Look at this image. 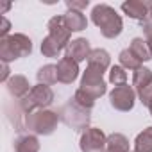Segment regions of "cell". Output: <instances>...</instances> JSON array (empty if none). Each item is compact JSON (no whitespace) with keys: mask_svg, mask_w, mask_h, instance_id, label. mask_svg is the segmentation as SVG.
Instances as JSON below:
<instances>
[{"mask_svg":"<svg viewBox=\"0 0 152 152\" xmlns=\"http://www.w3.org/2000/svg\"><path fill=\"white\" fill-rule=\"evenodd\" d=\"M91 22L100 29V34L107 39H115L124 31V20L107 4H97L91 9Z\"/></svg>","mask_w":152,"mask_h":152,"instance_id":"1","label":"cell"},{"mask_svg":"<svg viewBox=\"0 0 152 152\" xmlns=\"http://www.w3.org/2000/svg\"><path fill=\"white\" fill-rule=\"evenodd\" d=\"M59 113L52 109H36L23 116V129L38 136H50L59 124Z\"/></svg>","mask_w":152,"mask_h":152,"instance_id":"2","label":"cell"},{"mask_svg":"<svg viewBox=\"0 0 152 152\" xmlns=\"http://www.w3.org/2000/svg\"><path fill=\"white\" fill-rule=\"evenodd\" d=\"M31 54H32V41L29 36L22 32H15L0 39V59H2V63H11L27 57Z\"/></svg>","mask_w":152,"mask_h":152,"instance_id":"3","label":"cell"},{"mask_svg":"<svg viewBox=\"0 0 152 152\" xmlns=\"http://www.w3.org/2000/svg\"><path fill=\"white\" fill-rule=\"evenodd\" d=\"M54 102V91L50 86L45 84H36L29 91V95L22 100H18V109L22 116L36 111V109H48V106Z\"/></svg>","mask_w":152,"mask_h":152,"instance_id":"4","label":"cell"},{"mask_svg":"<svg viewBox=\"0 0 152 152\" xmlns=\"http://www.w3.org/2000/svg\"><path fill=\"white\" fill-rule=\"evenodd\" d=\"M59 118H61V122L64 125L72 127L73 131H77V132H84L86 129H90V111L79 107L72 99L64 106H61Z\"/></svg>","mask_w":152,"mask_h":152,"instance_id":"5","label":"cell"},{"mask_svg":"<svg viewBox=\"0 0 152 152\" xmlns=\"http://www.w3.org/2000/svg\"><path fill=\"white\" fill-rule=\"evenodd\" d=\"M79 88L83 91H86L88 95H91L95 100L100 99L102 95L107 93V84L104 81V72H100L99 68H93V66H86V70L81 75Z\"/></svg>","mask_w":152,"mask_h":152,"instance_id":"6","label":"cell"},{"mask_svg":"<svg viewBox=\"0 0 152 152\" xmlns=\"http://www.w3.org/2000/svg\"><path fill=\"white\" fill-rule=\"evenodd\" d=\"M136 90L129 84H122V86H115L109 91V104L111 107H115L116 111H131L134 107L136 102Z\"/></svg>","mask_w":152,"mask_h":152,"instance_id":"7","label":"cell"},{"mask_svg":"<svg viewBox=\"0 0 152 152\" xmlns=\"http://www.w3.org/2000/svg\"><path fill=\"white\" fill-rule=\"evenodd\" d=\"M106 141L107 136L99 127H90L81 134L79 148L81 152H106Z\"/></svg>","mask_w":152,"mask_h":152,"instance_id":"8","label":"cell"},{"mask_svg":"<svg viewBox=\"0 0 152 152\" xmlns=\"http://www.w3.org/2000/svg\"><path fill=\"white\" fill-rule=\"evenodd\" d=\"M57 83H61V84H72V83H75L77 81V77H79V63H75L73 59H70V57H61L59 61H57Z\"/></svg>","mask_w":152,"mask_h":152,"instance_id":"9","label":"cell"},{"mask_svg":"<svg viewBox=\"0 0 152 152\" xmlns=\"http://www.w3.org/2000/svg\"><path fill=\"white\" fill-rule=\"evenodd\" d=\"M91 50L93 48L90 47V41L86 38H75L68 43L64 54H66V57L73 59L75 63H83V61H88Z\"/></svg>","mask_w":152,"mask_h":152,"instance_id":"10","label":"cell"},{"mask_svg":"<svg viewBox=\"0 0 152 152\" xmlns=\"http://www.w3.org/2000/svg\"><path fill=\"white\" fill-rule=\"evenodd\" d=\"M150 9H152L150 0H127V2L122 4L124 15H127L132 20H140V22H143L148 16Z\"/></svg>","mask_w":152,"mask_h":152,"instance_id":"11","label":"cell"},{"mask_svg":"<svg viewBox=\"0 0 152 152\" xmlns=\"http://www.w3.org/2000/svg\"><path fill=\"white\" fill-rule=\"evenodd\" d=\"M6 86H7V93L13 99H18V100L25 99L29 95V91L32 90L31 84H29V79L25 77V75H20V73L11 75V79L6 83Z\"/></svg>","mask_w":152,"mask_h":152,"instance_id":"12","label":"cell"},{"mask_svg":"<svg viewBox=\"0 0 152 152\" xmlns=\"http://www.w3.org/2000/svg\"><path fill=\"white\" fill-rule=\"evenodd\" d=\"M47 29H48V34L52 36V38H56V39H59L61 43H64L66 47H68V43L72 41L70 39V29L66 27V22H64V16H52L50 20H48V23H47Z\"/></svg>","mask_w":152,"mask_h":152,"instance_id":"13","label":"cell"},{"mask_svg":"<svg viewBox=\"0 0 152 152\" xmlns=\"http://www.w3.org/2000/svg\"><path fill=\"white\" fill-rule=\"evenodd\" d=\"M15 152H39V140L36 134H20L13 141Z\"/></svg>","mask_w":152,"mask_h":152,"instance_id":"14","label":"cell"},{"mask_svg":"<svg viewBox=\"0 0 152 152\" xmlns=\"http://www.w3.org/2000/svg\"><path fill=\"white\" fill-rule=\"evenodd\" d=\"M88 66H93V68H99L100 72H106L107 68H111L109 52L104 48H93L90 57H88Z\"/></svg>","mask_w":152,"mask_h":152,"instance_id":"15","label":"cell"},{"mask_svg":"<svg viewBox=\"0 0 152 152\" xmlns=\"http://www.w3.org/2000/svg\"><path fill=\"white\" fill-rule=\"evenodd\" d=\"M63 50H66V45L61 43L59 39L52 38L50 34H47L43 38V41H41V54L45 57H59Z\"/></svg>","mask_w":152,"mask_h":152,"instance_id":"16","label":"cell"},{"mask_svg":"<svg viewBox=\"0 0 152 152\" xmlns=\"http://www.w3.org/2000/svg\"><path fill=\"white\" fill-rule=\"evenodd\" d=\"M106 152H131L127 136L122 134V132L109 134L107 141H106Z\"/></svg>","mask_w":152,"mask_h":152,"instance_id":"17","label":"cell"},{"mask_svg":"<svg viewBox=\"0 0 152 152\" xmlns=\"http://www.w3.org/2000/svg\"><path fill=\"white\" fill-rule=\"evenodd\" d=\"M64 16V22H66V27L70 29V32H81L88 27V18L79 13V11H68Z\"/></svg>","mask_w":152,"mask_h":152,"instance_id":"18","label":"cell"},{"mask_svg":"<svg viewBox=\"0 0 152 152\" xmlns=\"http://www.w3.org/2000/svg\"><path fill=\"white\" fill-rule=\"evenodd\" d=\"M36 79H38V84H45V86L56 84L57 83V66L56 64H43L36 72Z\"/></svg>","mask_w":152,"mask_h":152,"instance_id":"19","label":"cell"},{"mask_svg":"<svg viewBox=\"0 0 152 152\" xmlns=\"http://www.w3.org/2000/svg\"><path fill=\"white\" fill-rule=\"evenodd\" d=\"M129 50H131L141 63L152 59L150 48H148V45H147V41H145L143 38H132V39H131V45H129Z\"/></svg>","mask_w":152,"mask_h":152,"instance_id":"20","label":"cell"},{"mask_svg":"<svg viewBox=\"0 0 152 152\" xmlns=\"http://www.w3.org/2000/svg\"><path fill=\"white\" fill-rule=\"evenodd\" d=\"M152 83V70L150 68H138L134 73H132V88L136 90V93H140L143 88H147L148 84Z\"/></svg>","mask_w":152,"mask_h":152,"instance_id":"21","label":"cell"},{"mask_svg":"<svg viewBox=\"0 0 152 152\" xmlns=\"http://www.w3.org/2000/svg\"><path fill=\"white\" fill-rule=\"evenodd\" d=\"M134 152H152V125L143 129L134 140Z\"/></svg>","mask_w":152,"mask_h":152,"instance_id":"22","label":"cell"},{"mask_svg":"<svg viewBox=\"0 0 152 152\" xmlns=\"http://www.w3.org/2000/svg\"><path fill=\"white\" fill-rule=\"evenodd\" d=\"M118 61H120V66H124L125 70H138L141 68V61L129 50V48H124L120 54H118Z\"/></svg>","mask_w":152,"mask_h":152,"instance_id":"23","label":"cell"},{"mask_svg":"<svg viewBox=\"0 0 152 152\" xmlns=\"http://www.w3.org/2000/svg\"><path fill=\"white\" fill-rule=\"evenodd\" d=\"M75 104H77L79 107H83V109H86V111H91L93 107H95V99L91 97V95H88L86 91H83L81 88L73 93V99H72Z\"/></svg>","mask_w":152,"mask_h":152,"instance_id":"24","label":"cell"},{"mask_svg":"<svg viewBox=\"0 0 152 152\" xmlns=\"http://www.w3.org/2000/svg\"><path fill=\"white\" fill-rule=\"evenodd\" d=\"M109 83L115 84V86H122V84H127V72L124 66L120 64H115L109 68Z\"/></svg>","mask_w":152,"mask_h":152,"instance_id":"25","label":"cell"},{"mask_svg":"<svg viewBox=\"0 0 152 152\" xmlns=\"http://www.w3.org/2000/svg\"><path fill=\"white\" fill-rule=\"evenodd\" d=\"M64 4H66L68 11H79V13H83L90 6V0H66Z\"/></svg>","mask_w":152,"mask_h":152,"instance_id":"26","label":"cell"},{"mask_svg":"<svg viewBox=\"0 0 152 152\" xmlns=\"http://www.w3.org/2000/svg\"><path fill=\"white\" fill-rule=\"evenodd\" d=\"M138 99H140V102H141L143 106H147V107L152 104V83L138 93Z\"/></svg>","mask_w":152,"mask_h":152,"instance_id":"27","label":"cell"},{"mask_svg":"<svg viewBox=\"0 0 152 152\" xmlns=\"http://www.w3.org/2000/svg\"><path fill=\"white\" fill-rule=\"evenodd\" d=\"M0 23H2V25H0V39H2V38H7V36H9L11 22H9L6 16H2V18H0Z\"/></svg>","mask_w":152,"mask_h":152,"instance_id":"28","label":"cell"},{"mask_svg":"<svg viewBox=\"0 0 152 152\" xmlns=\"http://www.w3.org/2000/svg\"><path fill=\"white\" fill-rule=\"evenodd\" d=\"M141 31H143L145 38H147V36H152V18H150V16H147V18L141 22Z\"/></svg>","mask_w":152,"mask_h":152,"instance_id":"29","label":"cell"},{"mask_svg":"<svg viewBox=\"0 0 152 152\" xmlns=\"http://www.w3.org/2000/svg\"><path fill=\"white\" fill-rule=\"evenodd\" d=\"M9 63H2V73H0V81L2 83H7L11 79V75H9Z\"/></svg>","mask_w":152,"mask_h":152,"instance_id":"30","label":"cell"},{"mask_svg":"<svg viewBox=\"0 0 152 152\" xmlns=\"http://www.w3.org/2000/svg\"><path fill=\"white\" fill-rule=\"evenodd\" d=\"M7 9H11V2H4L2 4V7H0V15H6Z\"/></svg>","mask_w":152,"mask_h":152,"instance_id":"31","label":"cell"},{"mask_svg":"<svg viewBox=\"0 0 152 152\" xmlns=\"http://www.w3.org/2000/svg\"><path fill=\"white\" fill-rule=\"evenodd\" d=\"M145 41H147V45H148V48H150V54H152V36H147Z\"/></svg>","mask_w":152,"mask_h":152,"instance_id":"32","label":"cell"},{"mask_svg":"<svg viewBox=\"0 0 152 152\" xmlns=\"http://www.w3.org/2000/svg\"><path fill=\"white\" fill-rule=\"evenodd\" d=\"M148 111H150V116H152V104L148 106Z\"/></svg>","mask_w":152,"mask_h":152,"instance_id":"33","label":"cell"},{"mask_svg":"<svg viewBox=\"0 0 152 152\" xmlns=\"http://www.w3.org/2000/svg\"><path fill=\"white\" fill-rule=\"evenodd\" d=\"M148 16H150V18H152V9H150V13H148Z\"/></svg>","mask_w":152,"mask_h":152,"instance_id":"34","label":"cell"},{"mask_svg":"<svg viewBox=\"0 0 152 152\" xmlns=\"http://www.w3.org/2000/svg\"><path fill=\"white\" fill-rule=\"evenodd\" d=\"M132 152H134V150H132Z\"/></svg>","mask_w":152,"mask_h":152,"instance_id":"35","label":"cell"}]
</instances>
